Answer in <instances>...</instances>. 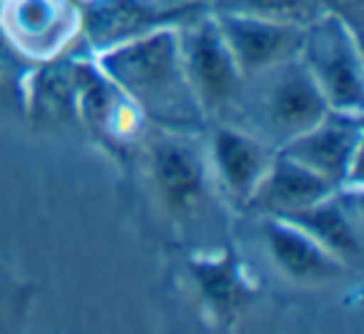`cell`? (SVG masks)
Returning <instances> with one entry per match:
<instances>
[{
	"instance_id": "1",
	"label": "cell",
	"mask_w": 364,
	"mask_h": 334,
	"mask_svg": "<svg viewBox=\"0 0 364 334\" xmlns=\"http://www.w3.org/2000/svg\"><path fill=\"white\" fill-rule=\"evenodd\" d=\"M102 68L152 120L172 127L198 125L200 107L182 70L172 33L140 36L110 53Z\"/></svg>"
},
{
	"instance_id": "2",
	"label": "cell",
	"mask_w": 364,
	"mask_h": 334,
	"mask_svg": "<svg viewBox=\"0 0 364 334\" xmlns=\"http://www.w3.org/2000/svg\"><path fill=\"white\" fill-rule=\"evenodd\" d=\"M247 97L240 95L232 107H242L245 120L257 135L289 142L327 117V100L304 65L279 63L257 72Z\"/></svg>"
},
{
	"instance_id": "3",
	"label": "cell",
	"mask_w": 364,
	"mask_h": 334,
	"mask_svg": "<svg viewBox=\"0 0 364 334\" xmlns=\"http://www.w3.org/2000/svg\"><path fill=\"white\" fill-rule=\"evenodd\" d=\"M309 33L302 36L304 68L322 90L324 100L344 110H359L362 80H359L357 50L347 38V28L337 18L309 23Z\"/></svg>"
},
{
	"instance_id": "4",
	"label": "cell",
	"mask_w": 364,
	"mask_h": 334,
	"mask_svg": "<svg viewBox=\"0 0 364 334\" xmlns=\"http://www.w3.org/2000/svg\"><path fill=\"white\" fill-rule=\"evenodd\" d=\"M180 60L190 87L205 107L232 110L242 92V80L218 23L205 21L195 26L182 43Z\"/></svg>"
},
{
	"instance_id": "5",
	"label": "cell",
	"mask_w": 364,
	"mask_h": 334,
	"mask_svg": "<svg viewBox=\"0 0 364 334\" xmlns=\"http://www.w3.org/2000/svg\"><path fill=\"white\" fill-rule=\"evenodd\" d=\"M218 28L240 72L250 77L279 63L294 60V55L302 48V33L297 31V26L245 16H223Z\"/></svg>"
},
{
	"instance_id": "6",
	"label": "cell",
	"mask_w": 364,
	"mask_h": 334,
	"mask_svg": "<svg viewBox=\"0 0 364 334\" xmlns=\"http://www.w3.org/2000/svg\"><path fill=\"white\" fill-rule=\"evenodd\" d=\"M193 11H198V6L188 0H90L82 23L92 45L107 48L120 41L145 36L160 23L177 21Z\"/></svg>"
},
{
	"instance_id": "7",
	"label": "cell",
	"mask_w": 364,
	"mask_h": 334,
	"mask_svg": "<svg viewBox=\"0 0 364 334\" xmlns=\"http://www.w3.org/2000/svg\"><path fill=\"white\" fill-rule=\"evenodd\" d=\"M152 178L157 193L177 217H195L205 208V178L200 160L188 145L160 140L152 147Z\"/></svg>"
},
{
	"instance_id": "8",
	"label": "cell",
	"mask_w": 364,
	"mask_h": 334,
	"mask_svg": "<svg viewBox=\"0 0 364 334\" xmlns=\"http://www.w3.org/2000/svg\"><path fill=\"white\" fill-rule=\"evenodd\" d=\"M357 122L322 120L312 130L289 140L284 157L332 183L347 175L349 160L357 155Z\"/></svg>"
},
{
	"instance_id": "9",
	"label": "cell",
	"mask_w": 364,
	"mask_h": 334,
	"mask_svg": "<svg viewBox=\"0 0 364 334\" xmlns=\"http://www.w3.org/2000/svg\"><path fill=\"white\" fill-rule=\"evenodd\" d=\"M327 190L329 183L324 178L297 165L289 157H282L272 167H267L264 178L259 180L257 190H255V203L269 212L287 217V215L317 205Z\"/></svg>"
},
{
	"instance_id": "10",
	"label": "cell",
	"mask_w": 364,
	"mask_h": 334,
	"mask_svg": "<svg viewBox=\"0 0 364 334\" xmlns=\"http://www.w3.org/2000/svg\"><path fill=\"white\" fill-rule=\"evenodd\" d=\"M267 242L274 262L289 277L304 279V282H319V279H329L339 274L337 259L322 244H317L309 235H302L299 230L269 225Z\"/></svg>"
},
{
	"instance_id": "11",
	"label": "cell",
	"mask_w": 364,
	"mask_h": 334,
	"mask_svg": "<svg viewBox=\"0 0 364 334\" xmlns=\"http://www.w3.org/2000/svg\"><path fill=\"white\" fill-rule=\"evenodd\" d=\"M215 157L225 185L237 198H250L267 173V157L255 135L223 130L215 137Z\"/></svg>"
},
{
	"instance_id": "12",
	"label": "cell",
	"mask_w": 364,
	"mask_h": 334,
	"mask_svg": "<svg viewBox=\"0 0 364 334\" xmlns=\"http://www.w3.org/2000/svg\"><path fill=\"white\" fill-rule=\"evenodd\" d=\"M287 217L289 222L302 227L304 235H309L314 242L322 244L334 257L349 259V262L359 259V249L362 247H359L357 227L347 217V210H342L339 205H324L319 200L312 208H304L299 212L287 215Z\"/></svg>"
},
{
	"instance_id": "13",
	"label": "cell",
	"mask_w": 364,
	"mask_h": 334,
	"mask_svg": "<svg viewBox=\"0 0 364 334\" xmlns=\"http://www.w3.org/2000/svg\"><path fill=\"white\" fill-rule=\"evenodd\" d=\"M223 16H245L284 26H309L319 18L322 0H218Z\"/></svg>"
},
{
	"instance_id": "14",
	"label": "cell",
	"mask_w": 364,
	"mask_h": 334,
	"mask_svg": "<svg viewBox=\"0 0 364 334\" xmlns=\"http://www.w3.org/2000/svg\"><path fill=\"white\" fill-rule=\"evenodd\" d=\"M63 23V8L58 0H18L13 8V26L23 41L53 38Z\"/></svg>"
},
{
	"instance_id": "15",
	"label": "cell",
	"mask_w": 364,
	"mask_h": 334,
	"mask_svg": "<svg viewBox=\"0 0 364 334\" xmlns=\"http://www.w3.org/2000/svg\"><path fill=\"white\" fill-rule=\"evenodd\" d=\"M200 287H203L205 297L210 299L215 309L220 312H230L237 307L240 302V284L235 279V274L228 267H203L198 272Z\"/></svg>"
},
{
	"instance_id": "16",
	"label": "cell",
	"mask_w": 364,
	"mask_h": 334,
	"mask_svg": "<svg viewBox=\"0 0 364 334\" xmlns=\"http://www.w3.org/2000/svg\"><path fill=\"white\" fill-rule=\"evenodd\" d=\"M332 11H337L344 21H352V26L359 23V13H362V0H322Z\"/></svg>"
}]
</instances>
